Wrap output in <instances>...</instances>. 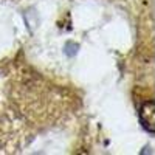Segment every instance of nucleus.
I'll list each match as a JSON object with an SVG mask.
<instances>
[{
	"mask_svg": "<svg viewBox=\"0 0 155 155\" xmlns=\"http://www.w3.org/2000/svg\"><path fill=\"white\" fill-rule=\"evenodd\" d=\"M140 121L143 124V127L146 130H149L150 134H153V124H155V112H153V102L152 101H147L144 102L140 109Z\"/></svg>",
	"mask_w": 155,
	"mask_h": 155,
	"instance_id": "1",
	"label": "nucleus"
}]
</instances>
